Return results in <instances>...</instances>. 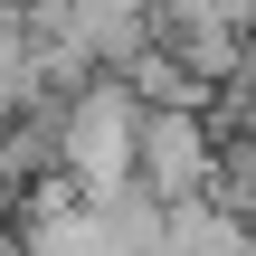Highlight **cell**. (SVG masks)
Returning a JSON list of instances; mask_svg holds the SVG:
<instances>
[{
  "mask_svg": "<svg viewBox=\"0 0 256 256\" xmlns=\"http://www.w3.org/2000/svg\"><path fill=\"white\" fill-rule=\"evenodd\" d=\"M228 200H238V209L256 218V124H247V142L228 152Z\"/></svg>",
  "mask_w": 256,
  "mask_h": 256,
  "instance_id": "3",
  "label": "cell"
},
{
  "mask_svg": "<svg viewBox=\"0 0 256 256\" xmlns=\"http://www.w3.org/2000/svg\"><path fill=\"white\" fill-rule=\"evenodd\" d=\"M228 180V142L209 124V104H142V190L152 200H209Z\"/></svg>",
  "mask_w": 256,
  "mask_h": 256,
  "instance_id": "2",
  "label": "cell"
},
{
  "mask_svg": "<svg viewBox=\"0 0 256 256\" xmlns=\"http://www.w3.org/2000/svg\"><path fill=\"white\" fill-rule=\"evenodd\" d=\"M57 171H66L86 200H114V190L142 180V95H133L124 66L86 76V86L66 95V162H57Z\"/></svg>",
  "mask_w": 256,
  "mask_h": 256,
  "instance_id": "1",
  "label": "cell"
}]
</instances>
